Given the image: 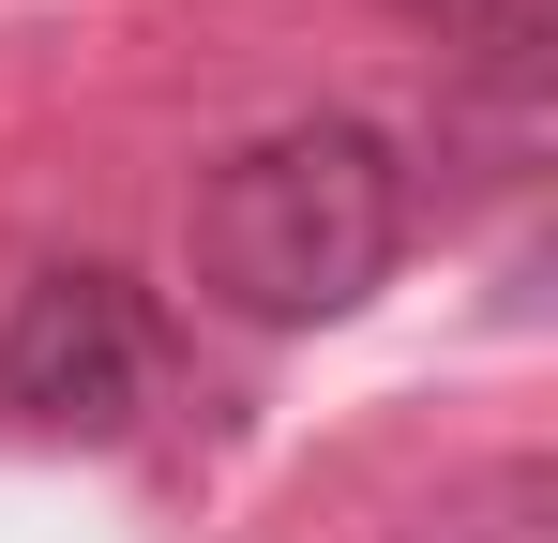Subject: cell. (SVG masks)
<instances>
[{
	"mask_svg": "<svg viewBox=\"0 0 558 543\" xmlns=\"http://www.w3.org/2000/svg\"><path fill=\"white\" fill-rule=\"evenodd\" d=\"M408 543H558V468H544V452H513V468L453 483V498H438Z\"/></svg>",
	"mask_w": 558,
	"mask_h": 543,
	"instance_id": "cell-3",
	"label": "cell"
},
{
	"mask_svg": "<svg viewBox=\"0 0 558 543\" xmlns=\"http://www.w3.org/2000/svg\"><path fill=\"white\" fill-rule=\"evenodd\" d=\"M392 227H408V196H392V152H377L363 121H287L257 152H227L211 196H196V272L242 302V317H348L377 272H392Z\"/></svg>",
	"mask_w": 558,
	"mask_h": 543,
	"instance_id": "cell-1",
	"label": "cell"
},
{
	"mask_svg": "<svg viewBox=\"0 0 558 543\" xmlns=\"http://www.w3.org/2000/svg\"><path fill=\"white\" fill-rule=\"evenodd\" d=\"M408 15H438V31H453L468 61H529V46H544V15H558V0H408Z\"/></svg>",
	"mask_w": 558,
	"mask_h": 543,
	"instance_id": "cell-4",
	"label": "cell"
},
{
	"mask_svg": "<svg viewBox=\"0 0 558 543\" xmlns=\"http://www.w3.org/2000/svg\"><path fill=\"white\" fill-rule=\"evenodd\" d=\"M151 377V317L121 272H31L15 317H0V408L15 423H61V438H106Z\"/></svg>",
	"mask_w": 558,
	"mask_h": 543,
	"instance_id": "cell-2",
	"label": "cell"
}]
</instances>
